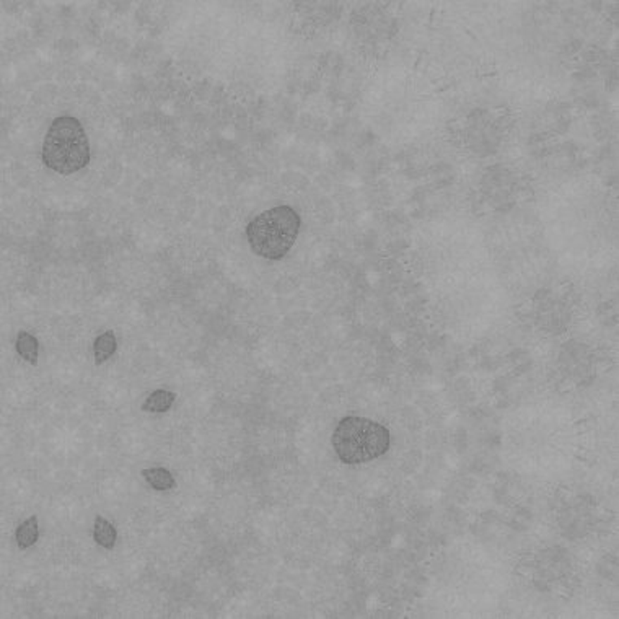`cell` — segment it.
Segmentation results:
<instances>
[{
	"instance_id": "9c48e42d",
	"label": "cell",
	"mask_w": 619,
	"mask_h": 619,
	"mask_svg": "<svg viewBox=\"0 0 619 619\" xmlns=\"http://www.w3.org/2000/svg\"><path fill=\"white\" fill-rule=\"evenodd\" d=\"M15 347H17L18 356L25 358V361L30 362L31 365H36L38 363V339L33 334H30L27 331H20L17 336V342H15Z\"/></svg>"
},
{
	"instance_id": "7a4b0ae2",
	"label": "cell",
	"mask_w": 619,
	"mask_h": 619,
	"mask_svg": "<svg viewBox=\"0 0 619 619\" xmlns=\"http://www.w3.org/2000/svg\"><path fill=\"white\" fill-rule=\"evenodd\" d=\"M43 162L59 175H72L90 163L85 129L74 116L56 118L43 142Z\"/></svg>"
},
{
	"instance_id": "ba28073f",
	"label": "cell",
	"mask_w": 619,
	"mask_h": 619,
	"mask_svg": "<svg viewBox=\"0 0 619 619\" xmlns=\"http://www.w3.org/2000/svg\"><path fill=\"white\" fill-rule=\"evenodd\" d=\"M118 342H116V334L114 331H106L103 332L101 336H98L95 342H93V354H95V363L96 365H101L105 363L109 357L116 352Z\"/></svg>"
},
{
	"instance_id": "8992f818",
	"label": "cell",
	"mask_w": 619,
	"mask_h": 619,
	"mask_svg": "<svg viewBox=\"0 0 619 619\" xmlns=\"http://www.w3.org/2000/svg\"><path fill=\"white\" fill-rule=\"evenodd\" d=\"M93 539L98 546L105 549H113L118 539V532L113 523H109L101 515L95 517V525H93Z\"/></svg>"
},
{
	"instance_id": "5b68a950",
	"label": "cell",
	"mask_w": 619,
	"mask_h": 619,
	"mask_svg": "<svg viewBox=\"0 0 619 619\" xmlns=\"http://www.w3.org/2000/svg\"><path fill=\"white\" fill-rule=\"evenodd\" d=\"M175 393L168 392V389H155L154 393L149 394V398L145 399L142 404V411L152 414H165L171 409V406L175 403Z\"/></svg>"
},
{
	"instance_id": "3957f363",
	"label": "cell",
	"mask_w": 619,
	"mask_h": 619,
	"mask_svg": "<svg viewBox=\"0 0 619 619\" xmlns=\"http://www.w3.org/2000/svg\"><path fill=\"white\" fill-rule=\"evenodd\" d=\"M300 215L290 206H275L256 215L246 227L253 253L264 259H282L295 244Z\"/></svg>"
},
{
	"instance_id": "277c9868",
	"label": "cell",
	"mask_w": 619,
	"mask_h": 619,
	"mask_svg": "<svg viewBox=\"0 0 619 619\" xmlns=\"http://www.w3.org/2000/svg\"><path fill=\"white\" fill-rule=\"evenodd\" d=\"M144 480L149 482L150 487H154L155 491L166 492L171 491L175 487V477L171 473L163 466H154V468H145L142 470Z\"/></svg>"
},
{
	"instance_id": "52a82bcc",
	"label": "cell",
	"mask_w": 619,
	"mask_h": 619,
	"mask_svg": "<svg viewBox=\"0 0 619 619\" xmlns=\"http://www.w3.org/2000/svg\"><path fill=\"white\" fill-rule=\"evenodd\" d=\"M39 538V528H38V517L31 515L30 518L20 525L15 532V539L20 549H28L31 546L36 544V541Z\"/></svg>"
},
{
	"instance_id": "6da1fadb",
	"label": "cell",
	"mask_w": 619,
	"mask_h": 619,
	"mask_svg": "<svg viewBox=\"0 0 619 619\" xmlns=\"http://www.w3.org/2000/svg\"><path fill=\"white\" fill-rule=\"evenodd\" d=\"M389 432L384 425L367 418L347 415L332 432V446L346 465H361L377 460L389 450Z\"/></svg>"
}]
</instances>
